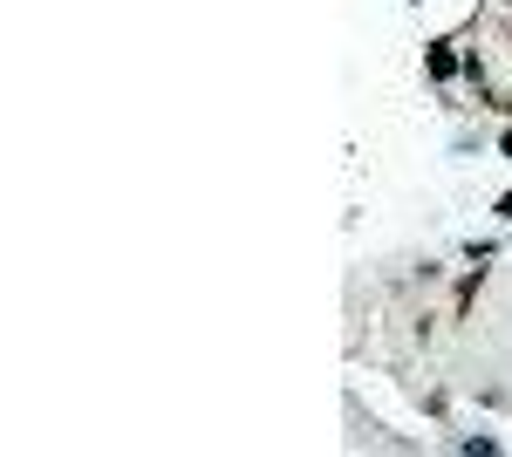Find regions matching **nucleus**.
<instances>
[{
  "mask_svg": "<svg viewBox=\"0 0 512 457\" xmlns=\"http://www.w3.org/2000/svg\"><path fill=\"white\" fill-rule=\"evenodd\" d=\"M424 82H431L437 96H451V89L465 82V48H458V35H431L424 41Z\"/></svg>",
  "mask_w": 512,
  "mask_h": 457,
  "instance_id": "nucleus-1",
  "label": "nucleus"
},
{
  "mask_svg": "<svg viewBox=\"0 0 512 457\" xmlns=\"http://www.w3.org/2000/svg\"><path fill=\"white\" fill-rule=\"evenodd\" d=\"M458 451H465V457H499L506 444H499L492 430H465V437H458Z\"/></svg>",
  "mask_w": 512,
  "mask_h": 457,
  "instance_id": "nucleus-2",
  "label": "nucleus"
},
{
  "mask_svg": "<svg viewBox=\"0 0 512 457\" xmlns=\"http://www.w3.org/2000/svg\"><path fill=\"white\" fill-rule=\"evenodd\" d=\"M499 253H506V239H465V260H472V267H492Z\"/></svg>",
  "mask_w": 512,
  "mask_h": 457,
  "instance_id": "nucleus-3",
  "label": "nucleus"
},
{
  "mask_svg": "<svg viewBox=\"0 0 512 457\" xmlns=\"http://www.w3.org/2000/svg\"><path fill=\"white\" fill-rule=\"evenodd\" d=\"M492 219H499V226H512V191H499V198H492Z\"/></svg>",
  "mask_w": 512,
  "mask_h": 457,
  "instance_id": "nucleus-4",
  "label": "nucleus"
},
{
  "mask_svg": "<svg viewBox=\"0 0 512 457\" xmlns=\"http://www.w3.org/2000/svg\"><path fill=\"white\" fill-rule=\"evenodd\" d=\"M499 157L512 164V116H506V130H499Z\"/></svg>",
  "mask_w": 512,
  "mask_h": 457,
  "instance_id": "nucleus-5",
  "label": "nucleus"
},
{
  "mask_svg": "<svg viewBox=\"0 0 512 457\" xmlns=\"http://www.w3.org/2000/svg\"><path fill=\"white\" fill-rule=\"evenodd\" d=\"M403 7H424V0H403Z\"/></svg>",
  "mask_w": 512,
  "mask_h": 457,
  "instance_id": "nucleus-6",
  "label": "nucleus"
},
{
  "mask_svg": "<svg viewBox=\"0 0 512 457\" xmlns=\"http://www.w3.org/2000/svg\"><path fill=\"white\" fill-rule=\"evenodd\" d=\"M506 7H512V0H506Z\"/></svg>",
  "mask_w": 512,
  "mask_h": 457,
  "instance_id": "nucleus-7",
  "label": "nucleus"
}]
</instances>
